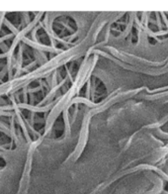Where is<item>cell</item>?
<instances>
[]
</instances>
